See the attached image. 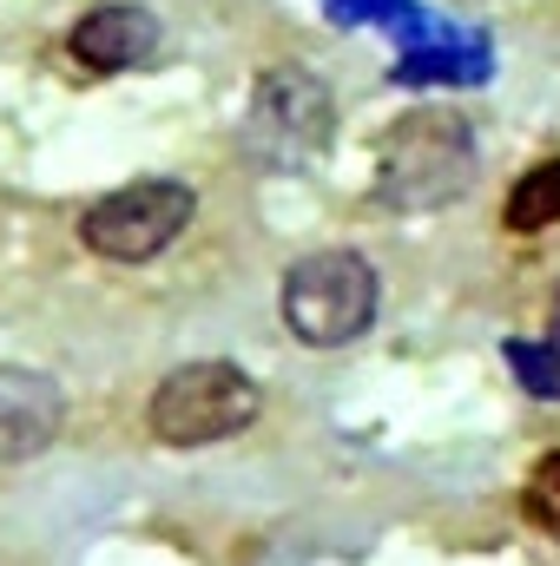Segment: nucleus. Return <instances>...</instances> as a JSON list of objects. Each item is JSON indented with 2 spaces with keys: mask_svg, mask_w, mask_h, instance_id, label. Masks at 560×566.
I'll return each instance as SVG.
<instances>
[{
  "mask_svg": "<svg viewBox=\"0 0 560 566\" xmlns=\"http://www.w3.org/2000/svg\"><path fill=\"white\" fill-rule=\"evenodd\" d=\"M508 363L521 369V382H528L535 396H548V402L560 396V369H554V356H548L541 343H535V349H521V343H515V349H508Z\"/></svg>",
  "mask_w": 560,
  "mask_h": 566,
  "instance_id": "obj_11",
  "label": "nucleus"
},
{
  "mask_svg": "<svg viewBox=\"0 0 560 566\" xmlns=\"http://www.w3.org/2000/svg\"><path fill=\"white\" fill-rule=\"evenodd\" d=\"M66 428V396L53 376L27 363H0V461H33L60 441Z\"/></svg>",
  "mask_w": 560,
  "mask_h": 566,
  "instance_id": "obj_6",
  "label": "nucleus"
},
{
  "mask_svg": "<svg viewBox=\"0 0 560 566\" xmlns=\"http://www.w3.org/2000/svg\"><path fill=\"white\" fill-rule=\"evenodd\" d=\"M198 218V191L178 178H133L120 191H106L100 205H86L80 218V244L106 264H152L165 258Z\"/></svg>",
  "mask_w": 560,
  "mask_h": 566,
  "instance_id": "obj_5",
  "label": "nucleus"
},
{
  "mask_svg": "<svg viewBox=\"0 0 560 566\" xmlns=\"http://www.w3.org/2000/svg\"><path fill=\"white\" fill-rule=\"evenodd\" d=\"M521 507H528V521H535V527L560 534V448L535 461V474H528V494H521Z\"/></svg>",
  "mask_w": 560,
  "mask_h": 566,
  "instance_id": "obj_10",
  "label": "nucleus"
},
{
  "mask_svg": "<svg viewBox=\"0 0 560 566\" xmlns=\"http://www.w3.org/2000/svg\"><path fill=\"white\" fill-rule=\"evenodd\" d=\"M396 80L422 86V80H488V73H481V53H468V46H428V53H409L403 60Z\"/></svg>",
  "mask_w": 560,
  "mask_h": 566,
  "instance_id": "obj_9",
  "label": "nucleus"
},
{
  "mask_svg": "<svg viewBox=\"0 0 560 566\" xmlns=\"http://www.w3.org/2000/svg\"><path fill=\"white\" fill-rule=\"evenodd\" d=\"M336 139V93L310 66H265L245 113V151L271 171H310Z\"/></svg>",
  "mask_w": 560,
  "mask_h": 566,
  "instance_id": "obj_4",
  "label": "nucleus"
},
{
  "mask_svg": "<svg viewBox=\"0 0 560 566\" xmlns=\"http://www.w3.org/2000/svg\"><path fill=\"white\" fill-rule=\"evenodd\" d=\"M501 224H508L515 238L554 231V224H560V158L528 165V171L508 185V198H501Z\"/></svg>",
  "mask_w": 560,
  "mask_h": 566,
  "instance_id": "obj_8",
  "label": "nucleus"
},
{
  "mask_svg": "<svg viewBox=\"0 0 560 566\" xmlns=\"http://www.w3.org/2000/svg\"><path fill=\"white\" fill-rule=\"evenodd\" d=\"M475 133L468 119L442 113V106H416L403 119H390V133L376 139V205L390 211H448L468 185H475Z\"/></svg>",
  "mask_w": 560,
  "mask_h": 566,
  "instance_id": "obj_1",
  "label": "nucleus"
},
{
  "mask_svg": "<svg viewBox=\"0 0 560 566\" xmlns=\"http://www.w3.org/2000/svg\"><path fill=\"white\" fill-rule=\"evenodd\" d=\"M66 53L86 66V73H133L158 53V20L145 13L139 0H100L73 20L66 33Z\"/></svg>",
  "mask_w": 560,
  "mask_h": 566,
  "instance_id": "obj_7",
  "label": "nucleus"
},
{
  "mask_svg": "<svg viewBox=\"0 0 560 566\" xmlns=\"http://www.w3.org/2000/svg\"><path fill=\"white\" fill-rule=\"evenodd\" d=\"M541 349L554 356V369H560V296L548 303V336H541Z\"/></svg>",
  "mask_w": 560,
  "mask_h": 566,
  "instance_id": "obj_12",
  "label": "nucleus"
},
{
  "mask_svg": "<svg viewBox=\"0 0 560 566\" xmlns=\"http://www.w3.org/2000/svg\"><path fill=\"white\" fill-rule=\"evenodd\" d=\"M383 310V277L363 251H310L283 271V329L303 349H350Z\"/></svg>",
  "mask_w": 560,
  "mask_h": 566,
  "instance_id": "obj_2",
  "label": "nucleus"
},
{
  "mask_svg": "<svg viewBox=\"0 0 560 566\" xmlns=\"http://www.w3.org/2000/svg\"><path fill=\"white\" fill-rule=\"evenodd\" d=\"M258 382L238 369V363H178L152 402H145V428L158 448H211V441H231L258 422Z\"/></svg>",
  "mask_w": 560,
  "mask_h": 566,
  "instance_id": "obj_3",
  "label": "nucleus"
}]
</instances>
